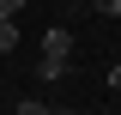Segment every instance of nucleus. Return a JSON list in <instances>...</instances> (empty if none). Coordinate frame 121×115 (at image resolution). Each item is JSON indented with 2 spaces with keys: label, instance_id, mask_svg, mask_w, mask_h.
<instances>
[{
  "label": "nucleus",
  "instance_id": "20e7f679",
  "mask_svg": "<svg viewBox=\"0 0 121 115\" xmlns=\"http://www.w3.org/2000/svg\"><path fill=\"white\" fill-rule=\"evenodd\" d=\"M18 115H48V103H36V97H24V103H18Z\"/></svg>",
  "mask_w": 121,
  "mask_h": 115
},
{
  "label": "nucleus",
  "instance_id": "6e6552de",
  "mask_svg": "<svg viewBox=\"0 0 121 115\" xmlns=\"http://www.w3.org/2000/svg\"><path fill=\"white\" fill-rule=\"evenodd\" d=\"M115 115H121V109H115Z\"/></svg>",
  "mask_w": 121,
  "mask_h": 115
},
{
  "label": "nucleus",
  "instance_id": "7ed1b4c3",
  "mask_svg": "<svg viewBox=\"0 0 121 115\" xmlns=\"http://www.w3.org/2000/svg\"><path fill=\"white\" fill-rule=\"evenodd\" d=\"M91 12L97 18H121V0H91Z\"/></svg>",
  "mask_w": 121,
  "mask_h": 115
},
{
  "label": "nucleus",
  "instance_id": "423d86ee",
  "mask_svg": "<svg viewBox=\"0 0 121 115\" xmlns=\"http://www.w3.org/2000/svg\"><path fill=\"white\" fill-rule=\"evenodd\" d=\"M109 85H115V91H121V67H109Z\"/></svg>",
  "mask_w": 121,
  "mask_h": 115
},
{
  "label": "nucleus",
  "instance_id": "0eeeda50",
  "mask_svg": "<svg viewBox=\"0 0 121 115\" xmlns=\"http://www.w3.org/2000/svg\"><path fill=\"white\" fill-rule=\"evenodd\" d=\"M48 115H79V109H48Z\"/></svg>",
  "mask_w": 121,
  "mask_h": 115
},
{
  "label": "nucleus",
  "instance_id": "f257e3e1",
  "mask_svg": "<svg viewBox=\"0 0 121 115\" xmlns=\"http://www.w3.org/2000/svg\"><path fill=\"white\" fill-rule=\"evenodd\" d=\"M73 61V30L67 24H48L43 30V61H36V79H60Z\"/></svg>",
  "mask_w": 121,
  "mask_h": 115
},
{
  "label": "nucleus",
  "instance_id": "f03ea898",
  "mask_svg": "<svg viewBox=\"0 0 121 115\" xmlns=\"http://www.w3.org/2000/svg\"><path fill=\"white\" fill-rule=\"evenodd\" d=\"M12 49H18V24H12V18H0V55H12Z\"/></svg>",
  "mask_w": 121,
  "mask_h": 115
},
{
  "label": "nucleus",
  "instance_id": "39448f33",
  "mask_svg": "<svg viewBox=\"0 0 121 115\" xmlns=\"http://www.w3.org/2000/svg\"><path fill=\"white\" fill-rule=\"evenodd\" d=\"M24 12V0H0V18H18Z\"/></svg>",
  "mask_w": 121,
  "mask_h": 115
}]
</instances>
